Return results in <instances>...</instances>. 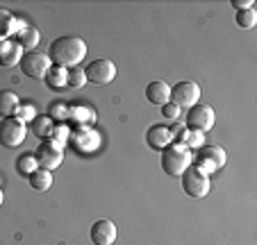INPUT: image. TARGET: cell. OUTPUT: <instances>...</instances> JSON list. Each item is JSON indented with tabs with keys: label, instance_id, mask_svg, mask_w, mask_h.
I'll use <instances>...</instances> for the list:
<instances>
[{
	"label": "cell",
	"instance_id": "obj_1",
	"mask_svg": "<svg viewBox=\"0 0 257 245\" xmlns=\"http://www.w3.org/2000/svg\"><path fill=\"white\" fill-rule=\"evenodd\" d=\"M48 57L55 66L73 68L80 66L82 59L87 57V44L80 37H57L48 48Z\"/></svg>",
	"mask_w": 257,
	"mask_h": 245
},
{
	"label": "cell",
	"instance_id": "obj_2",
	"mask_svg": "<svg viewBox=\"0 0 257 245\" xmlns=\"http://www.w3.org/2000/svg\"><path fill=\"white\" fill-rule=\"evenodd\" d=\"M191 161H194V154L182 143H171L169 148L162 150V168L173 177H180L191 166Z\"/></svg>",
	"mask_w": 257,
	"mask_h": 245
},
{
	"label": "cell",
	"instance_id": "obj_3",
	"mask_svg": "<svg viewBox=\"0 0 257 245\" xmlns=\"http://www.w3.org/2000/svg\"><path fill=\"white\" fill-rule=\"evenodd\" d=\"M214 123H216V114H214V109L209 105H205V102H198V105H194L191 109H187V118H185L187 130L205 134V132H209L214 127Z\"/></svg>",
	"mask_w": 257,
	"mask_h": 245
},
{
	"label": "cell",
	"instance_id": "obj_4",
	"mask_svg": "<svg viewBox=\"0 0 257 245\" xmlns=\"http://www.w3.org/2000/svg\"><path fill=\"white\" fill-rule=\"evenodd\" d=\"M180 177H182V191H185L189 197H205L209 193V188H212L209 175H205L203 170H198L194 163H191Z\"/></svg>",
	"mask_w": 257,
	"mask_h": 245
},
{
	"label": "cell",
	"instance_id": "obj_5",
	"mask_svg": "<svg viewBox=\"0 0 257 245\" xmlns=\"http://www.w3.org/2000/svg\"><path fill=\"white\" fill-rule=\"evenodd\" d=\"M19 66H21V71L28 77H32V80H44L48 68L53 66V62H50L48 55L39 53V50H28V53H23Z\"/></svg>",
	"mask_w": 257,
	"mask_h": 245
},
{
	"label": "cell",
	"instance_id": "obj_6",
	"mask_svg": "<svg viewBox=\"0 0 257 245\" xmlns=\"http://www.w3.org/2000/svg\"><path fill=\"white\" fill-rule=\"evenodd\" d=\"M171 102L178 105L180 109H191L194 105H198L200 102L198 82L185 80V82H178L175 87H171Z\"/></svg>",
	"mask_w": 257,
	"mask_h": 245
},
{
	"label": "cell",
	"instance_id": "obj_7",
	"mask_svg": "<svg viewBox=\"0 0 257 245\" xmlns=\"http://www.w3.org/2000/svg\"><path fill=\"white\" fill-rule=\"evenodd\" d=\"M191 163H194L198 170H203L205 175H209L225 166V150L221 148V145H200L198 159Z\"/></svg>",
	"mask_w": 257,
	"mask_h": 245
},
{
	"label": "cell",
	"instance_id": "obj_8",
	"mask_svg": "<svg viewBox=\"0 0 257 245\" xmlns=\"http://www.w3.org/2000/svg\"><path fill=\"white\" fill-rule=\"evenodd\" d=\"M25 134H28V125L23 120L14 118H3L0 120V145L5 148H19L25 141Z\"/></svg>",
	"mask_w": 257,
	"mask_h": 245
},
{
	"label": "cell",
	"instance_id": "obj_9",
	"mask_svg": "<svg viewBox=\"0 0 257 245\" xmlns=\"http://www.w3.org/2000/svg\"><path fill=\"white\" fill-rule=\"evenodd\" d=\"M34 159L39 163V168H46L53 173L64 161V148L59 143H55V141H41V145L34 152Z\"/></svg>",
	"mask_w": 257,
	"mask_h": 245
},
{
	"label": "cell",
	"instance_id": "obj_10",
	"mask_svg": "<svg viewBox=\"0 0 257 245\" xmlns=\"http://www.w3.org/2000/svg\"><path fill=\"white\" fill-rule=\"evenodd\" d=\"M84 75L91 84H109L116 77V64L112 59H93L91 64H87Z\"/></svg>",
	"mask_w": 257,
	"mask_h": 245
},
{
	"label": "cell",
	"instance_id": "obj_11",
	"mask_svg": "<svg viewBox=\"0 0 257 245\" xmlns=\"http://www.w3.org/2000/svg\"><path fill=\"white\" fill-rule=\"evenodd\" d=\"M89 236H91L93 245H114V240H116V225L112 220H96L91 225Z\"/></svg>",
	"mask_w": 257,
	"mask_h": 245
},
{
	"label": "cell",
	"instance_id": "obj_12",
	"mask_svg": "<svg viewBox=\"0 0 257 245\" xmlns=\"http://www.w3.org/2000/svg\"><path fill=\"white\" fill-rule=\"evenodd\" d=\"M146 143L151 145L153 150H157V152H162L164 148H169L171 143H173V134H171V127L166 125H153L148 127V132H146Z\"/></svg>",
	"mask_w": 257,
	"mask_h": 245
},
{
	"label": "cell",
	"instance_id": "obj_13",
	"mask_svg": "<svg viewBox=\"0 0 257 245\" xmlns=\"http://www.w3.org/2000/svg\"><path fill=\"white\" fill-rule=\"evenodd\" d=\"M21 57H23V48L16 39H5L0 41V66L12 68V66H19Z\"/></svg>",
	"mask_w": 257,
	"mask_h": 245
},
{
	"label": "cell",
	"instance_id": "obj_14",
	"mask_svg": "<svg viewBox=\"0 0 257 245\" xmlns=\"http://www.w3.org/2000/svg\"><path fill=\"white\" fill-rule=\"evenodd\" d=\"M146 98H148V102H153V105L164 107L166 102H171V87L162 80L151 82V84L146 87Z\"/></svg>",
	"mask_w": 257,
	"mask_h": 245
},
{
	"label": "cell",
	"instance_id": "obj_15",
	"mask_svg": "<svg viewBox=\"0 0 257 245\" xmlns=\"http://www.w3.org/2000/svg\"><path fill=\"white\" fill-rule=\"evenodd\" d=\"M16 41L21 44V48H28V50H34V46H39V39H41V32L32 25L23 23L19 21V30H16Z\"/></svg>",
	"mask_w": 257,
	"mask_h": 245
},
{
	"label": "cell",
	"instance_id": "obj_16",
	"mask_svg": "<svg viewBox=\"0 0 257 245\" xmlns=\"http://www.w3.org/2000/svg\"><path fill=\"white\" fill-rule=\"evenodd\" d=\"M21 98L14 91H0V118H14L19 114Z\"/></svg>",
	"mask_w": 257,
	"mask_h": 245
},
{
	"label": "cell",
	"instance_id": "obj_17",
	"mask_svg": "<svg viewBox=\"0 0 257 245\" xmlns=\"http://www.w3.org/2000/svg\"><path fill=\"white\" fill-rule=\"evenodd\" d=\"M53 127H55V123L48 118V114H37V118L30 123V130H32V134L37 136V139H41V141H50V134H53Z\"/></svg>",
	"mask_w": 257,
	"mask_h": 245
},
{
	"label": "cell",
	"instance_id": "obj_18",
	"mask_svg": "<svg viewBox=\"0 0 257 245\" xmlns=\"http://www.w3.org/2000/svg\"><path fill=\"white\" fill-rule=\"evenodd\" d=\"M19 30V19H14L10 10L5 7H0V41H5V39H12Z\"/></svg>",
	"mask_w": 257,
	"mask_h": 245
},
{
	"label": "cell",
	"instance_id": "obj_19",
	"mask_svg": "<svg viewBox=\"0 0 257 245\" xmlns=\"http://www.w3.org/2000/svg\"><path fill=\"white\" fill-rule=\"evenodd\" d=\"M44 82H46V87L53 89V91H62V89H66L68 87L66 84V68L55 66L53 64V66L48 68V73H46Z\"/></svg>",
	"mask_w": 257,
	"mask_h": 245
},
{
	"label": "cell",
	"instance_id": "obj_20",
	"mask_svg": "<svg viewBox=\"0 0 257 245\" xmlns=\"http://www.w3.org/2000/svg\"><path fill=\"white\" fill-rule=\"evenodd\" d=\"M28 184L34 188V191L46 193L50 186H53V173H50V170H46V168H37L28 177Z\"/></svg>",
	"mask_w": 257,
	"mask_h": 245
},
{
	"label": "cell",
	"instance_id": "obj_21",
	"mask_svg": "<svg viewBox=\"0 0 257 245\" xmlns=\"http://www.w3.org/2000/svg\"><path fill=\"white\" fill-rule=\"evenodd\" d=\"M68 118L75 120L80 127H84V125H89V123H93V120H96V111H93L91 107L75 105V107H68Z\"/></svg>",
	"mask_w": 257,
	"mask_h": 245
},
{
	"label": "cell",
	"instance_id": "obj_22",
	"mask_svg": "<svg viewBox=\"0 0 257 245\" xmlns=\"http://www.w3.org/2000/svg\"><path fill=\"white\" fill-rule=\"evenodd\" d=\"M37 168H39V163L34 159V152H25L16 159V173H19L21 177H30Z\"/></svg>",
	"mask_w": 257,
	"mask_h": 245
},
{
	"label": "cell",
	"instance_id": "obj_23",
	"mask_svg": "<svg viewBox=\"0 0 257 245\" xmlns=\"http://www.w3.org/2000/svg\"><path fill=\"white\" fill-rule=\"evenodd\" d=\"M66 84L73 89H80L87 84V75H84V68L82 66H73L66 68Z\"/></svg>",
	"mask_w": 257,
	"mask_h": 245
},
{
	"label": "cell",
	"instance_id": "obj_24",
	"mask_svg": "<svg viewBox=\"0 0 257 245\" xmlns=\"http://www.w3.org/2000/svg\"><path fill=\"white\" fill-rule=\"evenodd\" d=\"M257 23V12L255 7H248V10H239L237 12V25L243 30H252Z\"/></svg>",
	"mask_w": 257,
	"mask_h": 245
},
{
	"label": "cell",
	"instance_id": "obj_25",
	"mask_svg": "<svg viewBox=\"0 0 257 245\" xmlns=\"http://www.w3.org/2000/svg\"><path fill=\"white\" fill-rule=\"evenodd\" d=\"M48 118L53 120V123H66L68 120V105H64V102H53V105L48 107Z\"/></svg>",
	"mask_w": 257,
	"mask_h": 245
},
{
	"label": "cell",
	"instance_id": "obj_26",
	"mask_svg": "<svg viewBox=\"0 0 257 245\" xmlns=\"http://www.w3.org/2000/svg\"><path fill=\"white\" fill-rule=\"evenodd\" d=\"M68 139H71V130H68L66 123H55L50 141H55V143H59L64 148V143H68Z\"/></svg>",
	"mask_w": 257,
	"mask_h": 245
},
{
	"label": "cell",
	"instance_id": "obj_27",
	"mask_svg": "<svg viewBox=\"0 0 257 245\" xmlns=\"http://www.w3.org/2000/svg\"><path fill=\"white\" fill-rule=\"evenodd\" d=\"M16 118L23 120V123H32L34 118H37V109H34L32 102H21L19 107V114H16Z\"/></svg>",
	"mask_w": 257,
	"mask_h": 245
},
{
	"label": "cell",
	"instance_id": "obj_28",
	"mask_svg": "<svg viewBox=\"0 0 257 245\" xmlns=\"http://www.w3.org/2000/svg\"><path fill=\"white\" fill-rule=\"evenodd\" d=\"M180 111H182V109H180L178 105H173V102H166V105L162 107V114H164V118L171 120V123H178Z\"/></svg>",
	"mask_w": 257,
	"mask_h": 245
},
{
	"label": "cell",
	"instance_id": "obj_29",
	"mask_svg": "<svg viewBox=\"0 0 257 245\" xmlns=\"http://www.w3.org/2000/svg\"><path fill=\"white\" fill-rule=\"evenodd\" d=\"M185 145H187L189 150H191V148H200V145H203V134H200V132H191V130H189Z\"/></svg>",
	"mask_w": 257,
	"mask_h": 245
},
{
	"label": "cell",
	"instance_id": "obj_30",
	"mask_svg": "<svg viewBox=\"0 0 257 245\" xmlns=\"http://www.w3.org/2000/svg\"><path fill=\"white\" fill-rule=\"evenodd\" d=\"M232 7L234 10H248V7H255L252 0H232Z\"/></svg>",
	"mask_w": 257,
	"mask_h": 245
},
{
	"label": "cell",
	"instance_id": "obj_31",
	"mask_svg": "<svg viewBox=\"0 0 257 245\" xmlns=\"http://www.w3.org/2000/svg\"><path fill=\"white\" fill-rule=\"evenodd\" d=\"M3 200H5V193L0 191V207H3Z\"/></svg>",
	"mask_w": 257,
	"mask_h": 245
}]
</instances>
